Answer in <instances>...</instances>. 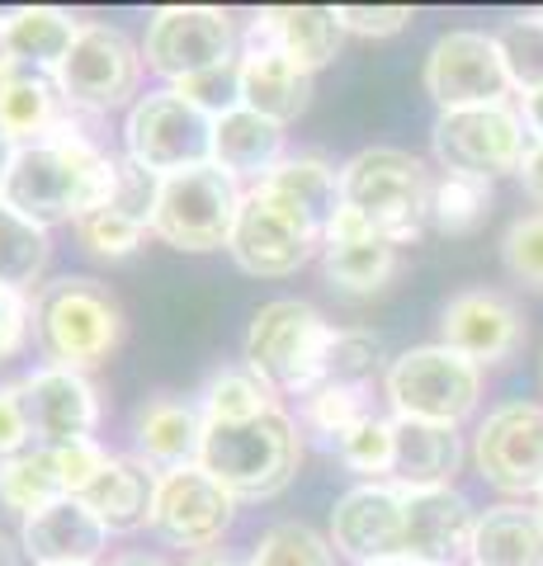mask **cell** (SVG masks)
Instances as JSON below:
<instances>
[{
    "label": "cell",
    "instance_id": "cell-57",
    "mask_svg": "<svg viewBox=\"0 0 543 566\" xmlns=\"http://www.w3.org/2000/svg\"><path fill=\"white\" fill-rule=\"evenodd\" d=\"M374 566H407V562H374Z\"/></svg>",
    "mask_w": 543,
    "mask_h": 566
},
{
    "label": "cell",
    "instance_id": "cell-7",
    "mask_svg": "<svg viewBox=\"0 0 543 566\" xmlns=\"http://www.w3.org/2000/svg\"><path fill=\"white\" fill-rule=\"evenodd\" d=\"M241 185L218 166L180 170L161 180V199H156L152 237H161L175 251L208 255L232 241L237 212H241Z\"/></svg>",
    "mask_w": 543,
    "mask_h": 566
},
{
    "label": "cell",
    "instance_id": "cell-25",
    "mask_svg": "<svg viewBox=\"0 0 543 566\" xmlns=\"http://www.w3.org/2000/svg\"><path fill=\"white\" fill-rule=\"evenodd\" d=\"M72 104L62 99L58 81L43 76V71H14L10 81H0V128H6L20 147L58 137L66 123H72Z\"/></svg>",
    "mask_w": 543,
    "mask_h": 566
},
{
    "label": "cell",
    "instance_id": "cell-53",
    "mask_svg": "<svg viewBox=\"0 0 543 566\" xmlns=\"http://www.w3.org/2000/svg\"><path fill=\"white\" fill-rule=\"evenodd\" d=\"M14 71H20V62H14V52L6 48V33H0V81H10Z\"/></svg>",
    "mask_w": 543,
    "mask_h": 566
},
{
    "label": "cell",
    "instance_id": "cell-5",
    "mask_svg": "<svg viewBox=\"0 0 543 566\" xmlns=\"http://www.w3.org/2000/svg\"><path fill=\"white\" fill-rule=\"evenodd\" d=\"M33 326L58 368H85L104 364L124 340V312L114 293L100 289L95 279H58L48 283L43 297L33 303Z\"/></svg>",
    "mask_w": 543,
    "mask_h": 566
},
{
    "label": "cell",
    "instance_id": "cell-11",
    "mask_svg": "<svg viewBox=\"0 0 543 566\" xmlns=\"http://www.w3.org/2000/svg\"><path fill=\"white\" fill-rule=\"evenodd\" d=\"M430 147L445 175L497 180L505 170H520L524 151H530V133H524V118L511 104H482V109H453L435 118Z\"/></svg>",
    "mask_w": 543,
    "mask_h": 566
},
{
    "label": "cell",
    "instance_id": "cell-15",
    "mask_svg": "<svg viewBox=\"0 0 543 566\" xmlns=\"http://www.w3.org/2000/svg\"><path fill=\"white\" fill-rule=\"evenodd\" d=\"M237 520V501L227 495L199 463L156 472L152 528L175 547H199L208 553Z\"/></svg>",
    "mask_w": 543,
    "mask_h": 566
},
{
    "label": "cell",
    "instance_id": "cell-55",
    "mask_svg": "<svg viewBox=\"0 0 543 566\" xmlns=\"http://www.w3.org/2000/svg\"><path fill=\"white\" fill-rule=\"evenodd\" d=\"M114 566H170V562H161V557H137L133 553V557H118Z\"/></svg>",
    "mask_w": 543,
    "mask_h": 566
},
{
    "label": "cell",
    "instance_id": "cell-16",
    "mask_svg": "<svg viewBox=\"0 0 543 566\" xmlns=\"http://www.w3.org/2000/svg\"><path fill=\"white\" fill-rule=\"evenodd\" d=\"M407 534V491L397 482H359L331 510V547L355 566L401 562Z\"/></svg>",
    "mask_w": 543,
    "mask_h": 566
},
{
    "label": "cell",
    "instance_id": "cell-24",
    "mask_svg": "<svg viewBox=\"0 0 543 566\" xmlns=\"http://www.w3.org/2000/svg\"><path fill=\"white\" fill-rule=\"evenodd\" d=\"M468 566H543V505L505 501L482 510Z\"/></svg>",
    "mask_w": 543,
    "mask_h": 566
},
{
    "label": "cell",
    "instance_id": "cell-49",
    "mask_svg": "<svg viewBox=\"0 0 543 566\" xmlns=\"http://www.w3.org/2000/svg\"><path fill=\"white\" fill-rule=\"evenodd\" d=\"M369 237H378V232H374V222L364 218L359 208L341 203V208H336V218L326 222V232H322V245H355V241H369Z\"/></svg>",
    "mask_w": 543,
    "mask_h": 566
},
{
    "label": "cell",
    "instance_id": "cell-36",
    "mask_svg": "<svg viewBox=\"0 0 543 566\" xmlns=\"http://www.w3.org/2000/svg\"><path fill=\"white\" fill-rule=\"evenodd\" d=\"M497 48H501L505 76H511V91L520 95L543 91V10L505 20L497 29Z\"/></svg>",
    "mask_w": 543,
    "mask_h": 566
},
{
    "label": "cell",
    "instance_id": "cell-48",
    "mask_svg": "<svg viewBox=\"0 0 543 566\" xmlns=\"http://www.w3.org/2000/svg\"><path fill=\"white\" fill-rule=\"evenodd\" d=\"M29 331H33V303H29V293L0 289V364H10L14 354L29 345Z\"/></svg>",
    "mask_w": 543,
    "mask_h": 566
},
{
    "label": "cell",
    "instance_id": "cell-44",
    "mask_svg": "<svg viewBox=\"0 0 543 566\" xmlns=\"http://www.w3.org/2000/svg\"><path fill=\"white\" fill-rule=\"evenodd\" d=\"M156 199H161V175H152V170H143L137 161H128V156H118V185H114V203L109 208L128 212V218L152 227Z\"/></svg>",
    "mask_w": 543,
    "mask_h": 566
},
{
    "label": "cell",
    "instance_id": "cell-54",
    "mask_svg": "<svg viewBox=\"0 0 543 566\" xmlns=\"http://www.w3.org/2000/svg\"><path fill=\"white\" fill-rule=\"evenodd\" d=\"M185 566H237L232 557H218V553H199L195 562H185Z\"/></svg>",
    "mask_w": 543,
    "mask_h": 566
},
{
    "label": "cell",
    "instance_id": "cell-23",
    "mask_svg": "<svg viewBox=\"0 0 543 566\" xmlns=\"http://www.w3.org/2000/svg\"><path fill=\"white\" fill-rule=\"evenodd\" d=\"M133 439H137V458L147 468L156 472L189 468V463H199L203 416H199V406H189L180 397H152L143 401V411L133 420Z\"/></svg>",
    "mask_w": 543,
    "mask_h": 566
},
{
    "label": "cell",
    "instance_id": "cell-26",
    "mask_svg": "<svg viewBox=\"0 0 543 566\" xmlns=\"http://www.w3.org/2000/svg\"><path fill=\"white\" fill-rule=\"evenodd\" d=\"M459 463H463V444H459V434H453L449 424L397 420V453H393V476L388 482H397L401 491L453 486Z\"/></svg>",
    "mask_w": 543,
    "mask_h": 566
},
{
    "label": "cell",
    "instance_id": "cell-4",
    "mask_svg": "<svg viewBox=\"0 0 543 566\" xmlns=\"http://www.w3.org/2000/svg\"><path fill=\"white\" fill-rule=\"evenodd\" d=\"M336 340V326L297 297H274L251 316L247 331V368L265 378L274 392L307 397L326 378V354Z\"/></svg>",
    "mask_w": 543,
    "mask_h": 566
},
{
    "label": "cell",
    "instance_id": "cell-51",
    "mask_svg": "<svg viewBox=\"0 0 543 566\" xmlns=\"http://www.w3.org/2000/svg\"><path fill=\"white\" fill-rule=\"evenodd\" d=\"M520 118H524V133H530V142H543V91L520 95Z\"/></svg>",
    "mask_w": 543,
    "mask_h": 566
},
{
    "label": "cell",
    "instance_id": "cell-32",
    "mask_svg": "<svg viewBox=\"0 0 543 566\" xmlns=\"http://www.w3.org/2000/svg\"><path fill=\"white\" fill-rule=\"evenodd\" d=\"M397 245L369 237V241H355V245H322V274L331 289H341L349 297H369L378 289H388L393 274H397Z\"/></svg>",
    "mask_w": 543,
    "mask_h": 566
},
{
    "label": "cell",
    "instance_id": "cell-22",
    "mask_svg": "<svg viewBox=\"0 0 543 566\" xmlns=\"http://www.w3.org/2000/svg\"><path fill=\"white\" fill-rule=\"evenodd\" d=\"M312 99V71L293 66L274 48H241V109L270 123H293Z\"/></svg>",
    "mask_w": 543,
    "mask_h": 566
},
{
    "label": "cell",
    "instance_id": "cell-30",
    "mask_svg": "<svg viewBox=\"0 0 543 566\" xmlns=\"http://www.w3.org/2000/svg\"><path fill=\"white\" fill-rule=\"evenodd\" d=\"M260 189L274 193L279 203H289L293 212H303L317 232H326V222L336 218V208H341V170L312 151L284 156V161L260 180Z\"/></svg>",
    "mask_w": 543,
    "mask_h": 566
},
{
    "label": "cell",
    "instance_id": "cell-21",
    "mask_svg": "<svg viewBox=\"0 0 543 566\" xmlns=\"http://www.w3.org/2000/svg\"><path fill=\"white\" fill-rule=\"evenodd\" d=\"M104 543H109V528L76 495L29 515L20 528V547L33 557V566H95Z\"/></svg>",
    "mask_w": 543,
    "mask_h": 566
},
{
    "label": "cell",
    "instance_id": "cell-41",
    "mask_svg": "<svg viewBox=\"0 0 543 566\" xmlns=\"http://www.w3.org/2000/svg\"><path fill=\"white\" fill-rule=\"evenodd\" d=\"M383 368V345L364 331H336L326 354V378L322 382H341V387H364L369 392L374 378Z\"/></svg>",
    "mask_w": 543,
    "mask_h": 566
},
{
    "label": "cell",
    "instance_id": "cell-6",
    "mask_svg": "<svg viewBox=\"0 0 543 566\" xmlns=\"http://www.w3.org/2000/svg\"><path fill=\"white\" fill-rule=\"evenodd\" d=\"M383 397H388L397 420L449 424V430H459V424L478 411L482 368L449 345H416L388 364Z\"/></svg>",
    "mask_w": 543,
    "mask_h": 566
},
{
    "label": "cell",
    "instance_id": "cell-19",
    "mask_svg": "<svg viewBox=\"0 0 543 566\" xmlns=\"http://www.w3.org/2000/svg\"><path fill=\"white\" fill-rule=\"evenodd\" d=\"M478 515L453 486L407 491V534L401 562L407 566H468Z\"/></svg>",
    "mask_w": 543,
    "mask_h": 566
},
{
    "label": "cell",
    "instance_id": "cell-17",
    "mask_svg": "<svg viewBox=\"0 0 543 566\" xmlns=\"http://www.w3.org/2000/svg\"><path fill=\"white\" fill-rule=\"evenodd\" d=\"M24 406H29L33 439H39L43 449L85 444V439H95V430H100V392L76 368L48 364L39 374H29Z\"/></svg>",
    "mask_w": 543,
    "mask_h": 566
},
{
    "label": "cell",
    "instance_id": "cell-9",
    "mask_svg": "<svg viewBox=\"0 0 543 566\" xmlns=\"http://www.w3.org/2000/svg\"><path fill=\"white\" fill-rule=\"evenodd\" d=\"M143 48L114 24H81L72 52L52 71L62 99L76 114H109L124 109L143 85ZM137 104V99H133Z\"/></svg>",
    "mask_w": 543,
    "mask_h": 566
},
{
    "label": "cell",
    "instance_id": "cell-42",
    "mask_svg": "<svg viewBox=\"0 0 543 566\" xmlns=\"http://www.w3.org/2000/svg\"><path fill=\"white\" fill-rule=\"evenodd\" d=\"M501 264H505V274H511L515 283L543 293V208L524 212V218H515L511 227H505Z\"/></svg>",
    "mask_w": 543,
    "mask_h": 566
},
{
    "label": "cell",
    "instance_id": "cell-8",
    "mask_svg": "<svg viewBox=\"0 0 543 566\" xmlns=\"http://www.w3.org/2000/svg\"><path fill=\"white\" fill-rule=\"evenodd\" d=\"M128 161H137L152 175H180L213 166V118L199 104H189L180 91H147L128 109L124 123Z\"/></svg>",
    "mask_w": 543,
    "mask_h": 566
},
{
    "label": "cell",
    "instance_id": "cell-38",
    "mask_svg": "<svg viewBox=\"0 0 543 566\" xmlns=\"http://www.w3.org/2000/svg\"><path fill=\"white\" fill-rule=\"evenodd\" d=\"M247 566H336V547L331 538H322L312 524H274L260 534L255 553Z\"/></svg>",
    "mask_w": 543,
    "mask_h": 566
},
{
    "label": "cell",
    "instance_id": "cell-18",
    "mask_svg": "<svg viewBox=\"0 0 543 566\" xmlns=\"http://www.w3.org/2000/svg\"><path fill=\"white\" fill-rule=\"evenodd\" d=\"M440 345L459 349L478 368L505 364L524 345V316L505 293L468 289L459 297H449V307L440 316Z\"/></svg>",
    "mask_w": 543,
    "mask_h": 566
},
{
    "label": "cell",
    "instance_id": "cell-50",
    "mask_svg": "<svg viewBox=\"0 0 543 566\" xmlns=\"http://www.w3.org/2000/svg\"><path fill=\"white\" fill-rule=\"evenodd\" d=\"M520 185L524 193H530L534 203H543V142H530V151H524V161H520Z\"/></svg>",
    "mask_w": 543,
    "mask_h": 566
},
{
    "label": "cell",
    "instance_id": "cell-33",
    "mask_svg": "<svg viewBox=\"0 0 543 566\" xmlns=\"http://www.w3.org/2000/svg\"><path fill=\"white\" fill-rule=\"evenodd\" d=\"M52 255V237L43 222L24 218L20 208H10L0 199V289L29 293L43 279Z\"/></svg>",
    "mask_w": 543,
    "mask_h": 566
},
{
    "label": "cell",
    "instance_id": "cell-35",
    "mask_svg": "<svg viewBox=\"0 0 543 566\" xmlns=\"http://www.w3.org/2000/svg\"><path fill=\"white\" fill-rule=\"evenodd\" d=\"M492 212V180L478 175H440L435 180V203H430V222L445 237H468L478 232Z\"/></svg>",
    "mask_w": 543,
    "mask_h": 566
},
{
    "label": "cell",
    "instance_id": "cell-58",
    "mask_svg": "<svg viewBox=\"0 0 543 566\" xmlns=\"http://www.w3.org/2000/svg\"><path fill=\"white\" fill-rule=\"evenodd\" d=\"M539 505H543V501H539Z\"/></svg>",
    "mask_w": 543,
    "mask_h": 566
},
{
    "label": "cell",
    "instance_id": "cell-14",
    "mask_svg": "<svg viewBox=\"0 0 543 566\" xmlns=\"http://www.w3.org/2000/svg\"><path fill=\"white\" fill-rule=\"evenodd\" d=\"M511 76H505L497 33L482 29H449L426 52V95L440 104V114L505 104Z\"/></svg>",
    "mask_w": 543,
    "mask_h": 566
},
{
    "label": "cell",
    "instance_id": "cell-52",
    "mask_svg": "<svg viewBox=\"0 0 543 566\" xmlns=\"http://www.w3.org/2000/svg\"><path fill=\"white\" fill-rule=\"evenodd\" d=\"M14 156H20V142H14V137H10L6 128H0V199H6V185H10Z\"/></svg>",
    "mask_w": 543,
    "mask_h": 566
},
{
    "label": "cell",
    "instance_id": "cell-10",
    "mask_svg": "<svg viewBox=\"0 0 543 566\" xmlns=\"http://www.w3.org/2000/svg\"><path fill=\"white\" fill-rule=\"evenodd\" d=\"M237 24L232 14L218 6H161L147 20L143 39V62L166 76L170 85H180L189 76H203L222 62H237Z\"/></svg>",
    "mask_w": 543,
    "mask_h": 566
},
{
    "label": "cell",
    "instance_id": "cell-37",
    "mask_svg": "<svg viewBox=\"0 0 543 566\" xmlns=\"http://www.w3.org/2000/svg\"><path fill=\"white\" fill-rule=\"evenodd\" d=\"M336 453L349 472L369 476V482H388L393 453H397V420L393 416H364L355 430H345L336 439Z\"/></svg>",
    "mask_w": 543,
    "mask_h": 566
},
{
    "label": "cell",
    "instance_id": "cell-47",
    "mask_svg": "<svg viewBox=\"0 0 543 566\" xmlns=\"http://www.w3.org/2000/svg\"><path fill=\"white\" fill-rule=\"evenodd\" d=\"M33 439L29 406H24V382H0V458L24 453Z\"/></svg>",
    "mask_w": 543,
    "mask_h": 566
},
{
    "label": "cell",
    "instance_id": "cell-13",
    "mask_svg": "<svg viewBox=\"0 0 543 566\" xmlns=\"http://www.w3.org/2000/svg\"><path fill=\"white\" fill-rule=\"evenodd\" d=\"M472 468L505 495L543 501V401H505L472 434Z\"/></svg>",
    "mask_w": 543,
    "mask_h": 566
},
{
    "label": "cell",
    "instance_id": "cell-28",
    "mask_svg": "<svg viewBox=\"0 0 543 566\" xmlns=\"http://www.w3.org/2000/svg\"><path fill=\"white\" fill-rule=\"evenodd\" d=\"M284 161V128L251 109H232L213 118V166L232 180H265Z\"/></svg>",
    "mask_w": 543,
    "mask_h": 566
},
{
    "label": "cell",
    "instance_id": "cell-43",
    "mask_svg": "<svg viewBox=\"0 0 543 566\" xmlns=\"http://www.w3.org/2000/svg\"><path fill=\"white\" fill-rule=\"evenodd\" d=\"M170 91H180L189 104H199L208 118L232 114V109H241V57L203 71V76H189L180 85H170Z\"/></svg>",
    "mask_w": 543,
    "mask_h": 566
},
{
    "label": "cell",
    "instance_id": "cell-12",
    "mask_svg": "<svg viewBox=\"0 0 543 566\" xmlns=\"http://www.w3.org/2000/svg\"><path fill=\"white\" fill-rule=\"evenodd\" d=\"M317 251H322V232L303 212L279 203L274 193H265L260 185L247 189L232 241H227V255L237 260V270H247L255 279H289Z\"/></svg>",
    "mask_w": 543,
    "mask_h": 566
},
{
    "label": "cell",
    "instance_id": "cell-39",
    "mask_svg": "<svg viewBox=\"0 0 543 566\" xmlns=\"http://www.w3.org/2000/svg\"><path fill=\"white\" fill-rule=\"evenodd\" d=\"M364 416H374L369 411V392H364V387L322 382V387H312V392L303 397V424H307V430H317V434H326L331 444H336L345 430H355Z\"/></svg>",
    "mask_w": 543,
    "mask_h": 566
},
{
    "label": "cell",
    "instance_id": "cell-29",
    "mask_svg": "<svg viewBox=\"0 0 543 566\" xmlns=\"http://www.w3.org/2000/svg\"><path fill=\"white\" fill-rule=\"evenodd\" d=\"M0 33H6V48L14 52V62H20L24 71H43V76H52L66 52H72L81 24H76L72 10L24 6V10L0 14Z\"/></svg>",
    "mask_w": 543,
    "mask_h": 566
},
{
    "label": "cell",
    "instance_id": "cell-20",
    "mask_svg": "<svg viewBox=\"0 0 543 566\" xmlns=\"http://www.w3.org/2000/svg\"><path fill=\"white\" fill-rule=\"evenodd\" d=\"M341 39L345 29L336 20V6H270L255 10L247 29V48H274L303 71L336 62Z\"/></svg>",
    "mask_w": 543,
    "mask_h": 566
},
{
    "label": "cell",
    "instance_id": "cell-31",
    "mask_svg": "<svg viewBox=\"0 0 543 566\" xmlns=\"http://www.w3.org/2000/svg\"><path fill=\"white\" fill-rule=\"evenodd\" d=\"M66 501L62 472L52 449H24L14 458H0V505L14 510V515H39V510Z\"/></svg>",
    "mask_w": 543,
    "mask_h": 566
},
{
    "label": "cell",
    "instance_id": "cell-27",
    "mask_svg": "<svg viewBox=\"0 0 543 566\" xmlns=\"http://www.w3.org/2000/svg\"><path fill=\"white\" fill-rule=\"evenodd\" d=\"M76 501H85L100 515L109 534H133V528L152 524V501H156V472H147L143 458H109L104 472L85 486Z\"/></svg>",
    "mask_w": 543,
    "mask_h": 566
},
{
    "label": "cell",
    "instance_id": "cell-45",
    "mask_svg": "<svg viewBox=\"0 0 543 566\" xmlns=\"http://www.w3.org/2000/svg\"><path fill=\"white\" fill-rule=\"evenodd\" d=\"M336 20L359 39H393L411 24V6H336Z\"/></svg>",
    "mask_w": 543,
    "mask_h": 566
},
{
    "label": "cell",
    "instance_id": "cell-40",
    "mask_svg": "<svg viewBox=\"0 0 543 566\" xmlns=\"http://www.w3.org/2000/svg\"><path fill=\"white\" fill-rule=\"evenodd\" d=\"M147 232H152V227H143L137 218H128V212H118V208H95V212H85V218L76 222L81 245L91 255H100V260H124V255H133L137 245H143Z\"/></svg>",
    "mask_w": 543,
    "mask_h": 566
},
{
    "label": "cell",
    "instance_id": "cell-46",
    "mask_svg": "<svg viewBox=\"0 0 543 566\" xmlns=\"http://www.w3.org/2000/svg\"><path fill=\"white\" fill-rule=\"evenodd\" d=\"M52 458H58V472H62V486H66V495H81V491L91 486L95 476L104 472V463H109L114 453H104V449H100V439H85V444L52 449Z\"/></svg>",
    "mask_w": 543,
    "mask_h": 566
},
{
    "label": "cell",
    "instance_id": "cell-56",
    "mask_svg": "<svg viewBox=\"0 0 543 566\" xmlns=\"http://www.w3.org/2000/svg\"><path fill=\"white\" fill-rule=\"evenodd\" d=\"M0 566H14V547H10L6 534H0Z\"/></svg>",
    "mask_w": 543,
    "mask_h": 566
},
{
    "label": "cell",
    "instance_id": "cell-2",
    "mask_svg": "<svg viewBox=\"0 0 543 566\" xmlns=\"http://www.w3.org/2000/svg\"><path fill=\"white\" fill-rule=\"evenodd\" d=\"M303 458V434L284 406H270L265 416L203 424L199 468L232 495V501H270L279 495Z\"/></svg>",
    "mask_w": 543,
    "mask_h": 566
},
{
    "label": "cell",
    "instance_id": "cell-1",
    "mask_svg": "<svg viewBox=\"0 0 543 566\" xmlns=\"http://www.w3.org/2000/svg\"><path fill=\"white\" fill-rule=\"evenodd\" d=\"M114 185H118V156L104 151L91 133H81L72 114V123L58 137L20 147L6 185V203L43 227L58 222L76 227L85 212L114 203Z\"/></svg>",
    "mask_w": 543,
    "mask_h": 566
},
{
    "label": "cell",
    "instance_id": "cell-34",
    "mask_svg": "<svg viewBox=\"0 0 543 566\" xmlns=\"http://www.w3.org/2000/svg\"><path fill=\"white\" fill-rule=\"evenodd\" d=\"M274 401V387L265 378H255L251 368H222V374L208 378V387L199 392V416L203 424H232V420H251L265 416Z\"/></svg>",
    "mask_w": 543,
    "mask_h": 566
},
{
    "label": "cell",
    "instance_id": "cell-3",
    "mask_svg": "<svg viewBox=\"0 0 543 566\" xmlns=\"http://www.w3.org/2000/svg\"><path fill=\"white\" fill-rule=\"evenodd\" d=\"M341 203L359 208L383 241L411 245L430 222L435 180L426 161L411 151L364 147L341 166Z\"/></svg>",
    "mask_w": 543,
    "mask_h": 566
}]
</instances>
